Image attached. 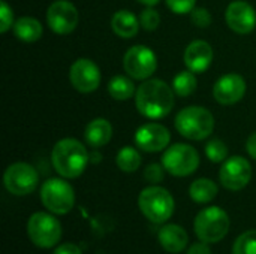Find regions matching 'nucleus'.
Returning a JSON list of instances; mask_svg holds the SVG:
<instances>
[{
	"mask_svg": "<svg viewBox=\"0 0 256 254\" xmlns=\"http://www.w3.org/2000/svg\"><path fill=\"white\" fill-rule=\"evenodd\" d=\"M176 105V93L172 85L164 79L148 78L136 88L135 106L138 112L148 120L165 118Z\"/></svg>",
	"mask_w": 256,
	"mask_h": 254,
	"instance_id": "1",
	"label": "nucleus"
},
{
	"mask_svg": "<svg viewBox=\"0 0 256 254\" xmlns=\"http://www.w3.org/2000/svg\"><path fill=\"white\" fill-rule=\"evenodd\" d=\"M51 163L60 177L74 180L84 174L90 163V153L81 141L75 138H63L52 147Z\"/></svg>",
	"mask_w": 256,
	"mask_h": 254,
	"instance_id": "2",
	"label": "nucleus"
},
{
	"mask_svg": "<svg viewBox=\"0 0 256 254\" xmlns=\"http://www.w3.org/2000/svg\"><path fill=\"white\" fill-rule=\"evenodd\" d=\"M174 126L183 138L190 141H204L213 133L216 121L207 108L192 105L178 111Z\"/></svg>",
	"mask_w": 256,
	"mask_h": 254,
	"instance_id": "3",
	"label": "nucleus"
},
{
	"mask_svg": "<svg viewBox=\"0 0 256 254\" xmlns=\"http://www.w3.org/2000/svg\"><path fill=\"white\" fill-rule=\"evenodd\" d=\"M138 207L142 216L156 225L168 222L174 214V198L172 195L158 184L146 187L138 196Z\"/></svg>",
	"mask_w": 256,
	"mask_h": 254,
	"instance_id": "4",
	"label": "nucleus"
},
{
	"mask_svg": "<svg viewBox=\"0 0 256 254\" xmlns=\"http://www.w3.org/2000/svg\"><path fill=\"white\" fill-rule=\"evenodd\" d=\"M195 234L207 244L222 241L230 231V216L220 207H208L195 217Z\"/></svg>",
	"mask_w": 256,
	"mask_h": 254,
	"instance_id": "5",
	"label": "nucleus"
},
{
	"mask_svg": "<svg viewBox=\"0 0 256 254\" xmlns=\"http://www.w3.org/2000/svg\"><path fill=\"white\" fill-rule=\"evenodd\" d=\"M40 201L50 213L64 216L75 207V192L66 178H50L40 187Z\"/></svg>",
	"mask_w": 256,
	"mask_h": 254,
	"instance_id": "6",
	"label": "nucleus"
},
{
	"mask_svg": "<svg viewBox=\"0 0 256 254\" xmlns=\"http://www.w3.org/2000/svg\"><path fill=\"white\" fill-rule=\"evenodd\" d=\"M162 165L172 177H189L200 166V153L189 144H174L164 151Z\"/></svg>",
	"mask_w": 256,
	"mask_h": 254,
	"instance_id": "7",
	"label": "nucleus"
},
{
	"mask_svg": "<svg viewBox=\"0 0 256 254\" xmlns=\"http://www.w3.org/2000/svg\"><path fill=\"white\" fill-rule=\"evenodd\" d=\"M27 234L30 241L39 249L56 247L62 238V226L58 220L48 213H34L27 222Z\"/></svg>",
	"mask_w": 256,
	"mask_h": 254,
	"instance_id": "8",
	"label": "nucleus"
},
{
	"mask_svg": "<svg viewBox=\"0 0 256 254\" xmlns=\"http://www.w3.org/2000/svg\"><path fill=\"white\" fill-rule=\"evenodd\" d=\"M124 72L136 81H146L153 76L158 69V57L154 51L146 45L130 46L123 57Z\"/></svg>",
	"mask_w": 256,
	"mask_h": 254,
	"instance_id": "9",
	"label": "nucleus"
},
{
	"mask_svg": "<svg viewBox=\"0 0 256 254\" xmlns=\"http://www.w3.org/2000/svg\"><path fill=\"white\" fill-rule=\"evenodd\" d=\"M3 184L14 196H27L36 190L39 184V174L32 165L26 162H15L6 168L3 174Z\"/></svg>",
	"mask_w": 256,
	"mask_h": 254,
	"instance_id": "10",
	"label": "nucleus"
},
{
	"mask_svg": "<svg viewBox=\"0 0 256 254\" xmlns=\"http://www.w3.org/2000/svg\"><path fill=\"white\" fill-rule=\"evenodd\" d=\"M45 19L51 31H54L56 34L66 36V34H70L76 28L80 15H78L76 6L72 1L54 0L46 9Z\"/></svg>",
	"mask_w": 256,
	"mask_h": 254,
	"instance_id": "11",
	"label": "nucleus"
},
{
	"mask_svg": "<svg viewBox=\"0 0 256 254\" xmlns=\"http://www.w3.org/2000/svg\"><path fill=\"white\" fill-rule=\"evenodd\" d=\"M100 69L90 58H76L69 67V82L76 91L82 94L96 91L100 85Z\"/></svg>",
	"mask_w": 256,
	"mask_h": 254,
	"instance_id": "12",
	"label": "nucleus"
},
{
	"mask_svg": "<svg viewBox=\"0 0 256 254\" xmlns=\"http://www.w3.org/2000/svg\"><path fill=\"white\" fill-rule=\"evenodd\" d=\"M220 184L231 192L243 190L252 180V166L246 157L232 156L228 157L219 171Z\"/></svg>",
	"mask_w": 256,
	"mask_h": 254,
	"instance_id": "13",
	"label": "nucleus"
},
{
	"mask_svg": "<svg viewBox=\"0 0 256 254\" xmlns=\"http://www.w3.org/2000/svg\"><path fill=\"white\" fill-rule=\"evenodd\" d=\"M134 141L141 151L159 153V151H165L170 147L171 133L164 124L152 121L136 129Z\"/></svg>",
	"mask_w": 256,
	"mask_h": 254,
	"instance_id": "14",
	"label": "nucleus"
},
{
	"mask_svg": "<svg viewBox=\"0 0 256 254\" xmlns=\"http://www.w3.org/2000/svg\"><path fill=\"white\" fill-rule=\"evenodd\" d=\"M226 25L237 34H249L256 27L255 7L246 0H234L225 10Z\"/></svg>",
	"mask_w": 256,
	"mask_h": 254,
	"instance_id": "15",
	"label": "nucleus"
},
{
	"mask_svg": "<svg viewBox=\"0 0 256 254\" xmlns=\"http://www.w3.org/2000/svg\"><path fill=\"white\" fill-rule=\"evenodd\" d=\"M246 81L240 73H226L220 76L213 85V97L224 106L238 103L246 94Z\"/></svg>",
	"mask_w": 256,
	"mask_h": 254,
	"instance_id": "16",
	"label": "nucleus"
},
{
	"mask_svg": "<svg viewBox=\"0 0 256 254\" xmlns=\"http://www.w3.org/2000/svg\"><path fill=\"white\" fill-rule=\"evenodd\" d=\"M214 51L207 40H192L184 49V64L194 73H204L213 63Z\"/></svg>",
	"mask_w": 256,
	"mask_h": 254,
	"instance_id": "17",
	"label": "nucleus"
},
{
	"mask_svg": "<svg viewBox=\"0 0 256 254\" xmlns=\"http://www.w3.org/2000/svg\"><path fill=\"white\" fill-rule=\"evenodd\" d=\"M162 249L168 253H182L189 244L188 232L178 225H165L158 234Z\"/></svg>",
	"mask_w": 256,
	"mask_h": 254,
	"instance_id": "18",
	"label": "nucleus"
},
{
	"mask_svg": "<svg viewBox=\"0 0 256 254\" xmlns=\"http://www.w3.org/2000/svg\"><path fill=\"white\" fill-rule=\"evenodd\" d=\"M112 138V126L106 118L98 117L87 123L84 127V139L86 144L92 148L105 147Z\"/></svg>",
	"mask_w": 256,
	"mask_h": 254,
	"instance_id": "19",
	"label": "nucleus"
},
{
	"mask_svg": "<svg viewBox=\"0 0 256 254\" xmlns=\"http://www.w3.org/2000/svg\"><path fill=\"white\" fill-rule=\"evenodd\" d=\"M141 27L140 16L128 9H120L111 16V28L122 39H132L138 34Z\"/></svg>",
	"mask_w": 256,
	"mask_h": 254,
	"instance_id": "20",
	"label": "nucleus"
},
{
	"mask_svg": "<svg viewBox=\"0 0 256 254\" xmlns=\"http://www.w3.org/2000/svg\"><path fill=\"white\" fill-rule=\"evenodd\" d=\"M12 30H14L15 37L26 43L38 42L44 34V27L40 21L33 16H20L15 21Z\"/></svg>",
	"mask_w": 256,
	"mask_h": 254,
	"instance_id": "21",
	"label": "nucleus"
},
{
	"mask_svg": "<svg viewBox=\"0 0 256 254\" xmlns=\"http://www.w3.org/2000/svg\"><path fill=\"white\" fill-rule=\"evenodd\" d=\"M106 91L114 100L124 102V100L135 97L136 88H135V84L129 75L128 76L126 75H114L108 82Z\"/></svg>",
	"mask_w": 256,
	"mask_h": 254,
	"instance_id": "22",
	"label": "nucleus"
},
{
	"mask_svg": "<svg viewBox=\"0 0 256 254\" xmlns=\"http://www.w3.org/2000/svg\"><path fill=\"white\" fill-rule=\"evenodd\" d=\"M219 193L218 184L210 178H198L189 187V196L196 204H208Z\"/></svg>",
	"mask_w": 256,
	"mask_h": 254,
	"instance_id": "23",
	"label": "nucleus"
},
{
	"mask_svg": "<svg viewBox=\"0 0 256 254\" xmlns=\"http://www.w3.org/2000/svg\"><path fill=\"white\" fill-rule=\"evenodd\" d=\"M142 163L141 154L135 147L126 145L123 148L118 150L117 156H116V165L120 171L126 172V174H132L136 172L140 169Z\"/></svg>",
	"mask_w": 256,
	"mask_h": 254,
	"instance_id": "24",
	"label": "nucleus"
},
{
	"mask_svg": "<svg viewBox=\"0 0 256 254\" xmlns=\"http://www.w3.org/2000/svg\"><path fill=\"white\" fill-rule=\"evenodd\" d=\"M196 87H198L196 75L189 69L178 72L172 79V90L178 97H189L196 91Z\"/></svg>",
	"mask_w": 256,
	"mask_h": 254,
	"instance_id": "25",
	"label": "nucleus"
},
{
	"mask_svg": "<svg viewBox=\"0 0 256 254\" xmlns=\"http://www.w3.org/2000/svg\"><path fill=\"white\" fill-rule=\"evenodd\" d=\"M206 156L210 162L213 163H224L226 159H228V147L226 144L219 139V138H214V139H210L207 144H206Z\"/></svg>",
	"mask_w": 256,
	"mask_h": 254,
	"instance_id": "26",
	"label": "nucleus"
},
{
	"mask_svg": "<svg viewBox=\"0 0 256 254\" xmlns=\"http://www.w3.org/2000/svg\"><path fill=\"white\" fill-rule=\"evenodd\" d=\"M232 254H256V231L242 234L232 246Z\"/></svg>",
	"mask_w": 256,
	"mask_h": 254,
	"instance_id": "27",
	"label": "nucleus"
},
{
	"mask_svg": "<svg viewBox=\"0 0 256 254\" xmlns=\"http://www.w3.org/2000/svg\"><path fill=\"white\" fill-rule=\"evenodd\" d=\"M140 22L144 30L154 31L160 25V13L154 7L146 6V9H142L140 13Z\"/></svg>",
	"mask_w": 256,
	"mask_h": 254,
	"instance_id": "28",
	"label": "nucleus"
},
{
	"mask_svg": "<svg viewBox=\"0 0 256 254\" xmlns=\"http://www.w3.org/2000/svg\"><path fill=\"white\" fill-rule=\"evenodd\" d=\"M14 10L6 0L0 1V33H8L14 27Z\"/></svg>",
	"mask_w": 256,
	"mask_h": 254,
	"instance_id": "29",
	"label": "nucleus"
},
{
	"mask_svg": "<svg viewBox=\"0 0 256 254\" xmlns=\"http://www.w3.org/2000/svg\"><path fill=\"white\" fill-rule=\"evenodd\" d=\"M190 21L194 22V25H196L198 28H207L212 25V13L206 7H195L190 12Z\"/></svg>",
	"mask_w": 256,
	"mask_h": 254,
	"instance_id": "30",
	"label": "nucleus"
},
{
	"mask_svg": "<svg viewBox=\"0 0 256 254\" xmlns=\"http://www.w3.org/2000/svg\"><path fill=\"white\" fill-rule=\"evenodd\" d=\"M164 177H165V168H164V165L150 163L144 169V178L150 184H154L156 186V184L162 183L164 181Z\"/></svg>",
	"mask_w": 256,
	"mask_h": 254,
	"instance_id": "31",
	"label": "nucleus"
},
{
	"mask_svg": "<svg viewBox=\"0 0 256 254\" xmlns=\"http://www.w3.org/2000/svg\"><path fill=\"white\" fill-rule=\"evenodd\" d=\"M165 3L171 12L177 15H184V13H190L195 9L196 0H165Z\"/></svg>",
	"mask_w": 256,
	"mask_h": 254,
	"instance_id": "32",
	"label": "nucleus"
},
{
	"mask_svg": "<svg viewBox=\"0 0 256 254\" xmlns=\"http://www.w3.org/2000/svg\"><path fill=\"white\" fill-rule=\"evenodd\" d=\"M54 254H82V252H81V249H80L76 244L66 243V244L58 246V247L54 250Z\"/></svg>",
	"mask_w": 256,
	"mask_h": 254,
	"instance_id": "33",
	"label": "nucleus"
},
{
	"mask_svg": "<svg viewBox=\"0 0 256 254\" xmlns=\"http://www.w3.org/2000/svg\"><path fill=\"white\" fill-rule=\"evenodd\" d=\"M186 254H212V250L208 247L207 243H196V244H192V247H189L188 253Z\"/></svg>",
	"mask_w": 256,
	"mask_h": 254,
	"instance_id": "34",
	"label": "nucleus"
},
{
	"mask_svg": "<svg viewBox=\"0 0 256 254\" xmlns=\"http://www.w3.org/2000/svg\"><path fill=\"white\" fill-rule=\"evenodd\" d=\"M246 151H248V154L254 160H256V132L248 138V141H246Z\"/></svg>",
	"mask_w": 256,
	"mask_h": 254,
	"instance_id": "35",
	"label": "nucleus"
},
{
	"mask_svg": "<svg viewBox=\"0 0 256 254\" xmlns=\"http://www.w3.org/2000/svg\"><path fill=\"white\" fill-rule=\"evenodd\" d=\"M138 3L144 4V6H150V7H154L160 0H136Z\"/></svg>",
	"mask_w": 256,
	"mask_h": 254,
	"instance_id": "36",
	"label": "nucleus"
}]
</instances>
